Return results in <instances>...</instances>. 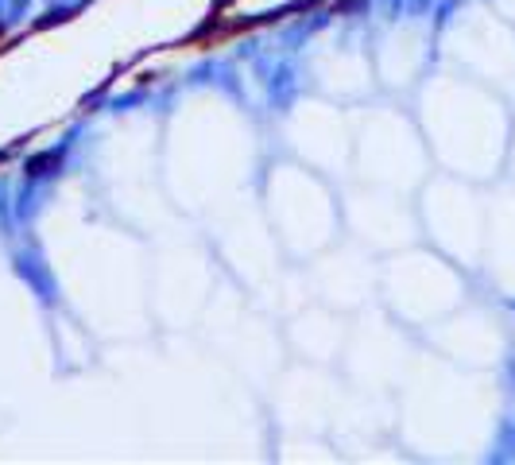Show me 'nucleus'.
<instances>
[{"label":"nucleus","instance_id":"nucleus-1","mask_svg":"<svg viewBox=\"0 0 515 465\" xmlns=\"http://www.w3.org/2000/svg\"><path fill=\"white\" fill-rule=\"evenodd\" d=\"M58 163H63V151H43V156L28 159V174L35 179V174H46V167H58Z\"/></svg>","mask_w":515,"mask_h":465},{"label":"nucleus","instance_id":"nucleus-2","mask_svg":"<svg viewBox=\"0 0 515 465\" xmlns=\"http://www.w3.org/2000/svg\"><path fill=\"white\" fill-rule=\"evenodd\" d=\"M229 4H232V0H214V12H209V20H217V16H221V12H225V8H229Z\"/></svg>","mask_w":515,"mask_h":465}]
</instances>
